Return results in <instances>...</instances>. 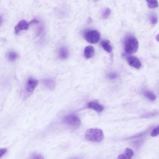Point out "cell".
Instances as JSON below:
<instances>
[{"instance_id": "5b68a950", "label": "cell", "mask_w": 159, "mask_h": 159, "mask_svg": "<svg viewBox=\"0 0 159 159\" xmlns=\"http://www.w3.org/2000/svg\"><path fill=\"white\" fill-rule=\"evenodd\" d=\"M38 81L36 79L30 78L26 82V90L28 93H32L35 90L38 84Z\"/></svg>"}, {"instance_id": "9c48e42d", "label": "cell", "mask_w": 159, "mask_h": 159, "mask_svg": "<svg viewBox=\"0 0 159 159\" xmlns=\"http://www.w3.org/2000/svg\"><path fill=\"white\" fill-rule=\"evenodd\" d=\"M88 107L98 112H101L104 109L103 106L94 101L90 102L88 104Z\"/></svg>"}, {"instance_id": "7a4b0ae2", "label": "cell", "mask_w": 159, "mask_h": 159, "mask_svg": "<svg viewBox=\"0 0 159 159\" xmlns=\"http://www.w3.org/2000/svg\"><path fill=\"white\" fill-rule=\"evenodd\" d=\"M85 137L89 141L99 142L103 141L104 134L103 131L99 129L92 128L86 131Z\"/></svg>"}, {"instance_id": "5bb4252c", "label": "cell", "mask_w": 159, "mask_h": 159, "mask_svg": "<svg viewBox=\"0 0 159 159\" xmlns=\"http://www.w3.org/2000/svg\"><path fill=\"white\" fill-rule=\"evenodd\" d=\"M150 8L154 9L158 7V3L157 0H146Z\"/></svg>"}, {"instance_id": "44dd1931", "label": "cell", "mask_w": 159, "mask_h": 159, "mask_svg": "<svg viewBox=\"0 0 159 159\" xmlns=\"http://www.w3.org/2000/svg\"><path fill=\"white\" fill-rule=\"evenodd\" d=\"M32 159H44L42 156L40 154L34 153L31 156Z\"/></svg>"}, {"instance_id": "6da1fadb", "label": "cell", "mask_w": 159, "mask_h": 159, "mask_svg": "<svg viewBox=\"0 0 159 159\" xmlns=\"http://www.w3.org/2000/svg\"><path fill=\"white\" fill-rule=\"evenodd\" d=\"M124 45L125 51L127 54L134 53L138 50V41L133 36H127L124 40Z\"/></svg>"}, {"instance_id": "d6986e66", "label": "cell", "mask_w": 159, "mask_h": 159, "mask_svg": "<svg viewBox=\"0 0 159 159\" xmlns=\"http://www.w3.org/2000/svg\"><path fill=\"white\" fill-rule=\"evenodd\" d=\"M159 134V126L155 128L151 132V135L152 137H156Z\"/></svg>"}, {"instance_id": "484cf974", "label": "cell", "mask_w": 159, "mask_h": 159, "mask_svg": "<svg viewBox=\"0 0 159 159\" xmlns=\"http://www.w3.org/2000/svg\"><path fill=\"white\" fill-rule=\"evenodd\" d=\"M156 39L159 42V34L156 36Z\"/></svg>"}, {"instance_id": "30bf717a", "label": "cell", "mask_w": 159, "mask_h": 159, "mask_svg": "<svg viewBox=\"0 0 159 159\" xmlns=\"http://www.w3.org/2000/svg\"><path fill=\"white\" fill-rule=\"evenodd\" d=\"M58 53L59 58L63 60L67 59L69 55L67 49L64 46L61 47L59 49Z\"/></svg>"}, {"instance_id": "ba28073f", "label": "cell", "mask_w": 159, "mask_h": 159, "mask_svg": "<svg viewBox=\"0 0 159 159\" xmlns=\"http://www.w3.org/2000/svg\"><path fill=\"white\" fill-rule=\"evenodd\" d=\"M43 85L49 90H54L55 88L56 83L54 79L51 78H45L42 81Z\"/></svg>"}, {"instance_id": "7c38bea8", "label": "cell", "mask_w": 159, "mask_h": 159, "mask_svg": "<svg viewBox=\"0 0 159 159\" xmlns=\"http://www.w3.org/2000/svg\"><path fill=\"white\" fill-rule=\"evenodd\" d=\"M94 54V47L91 45L86 46L84 50V55L87 59L92 58Z\"/></svg>"}, {"instance_id": "ac0fdd59", "label": "cell", "mask_w": 159, "mask_h": 159, "mask_svg": "<svg viewBox=\"0 0 159 159\" xmlns=\"http://www.w3.org/2000/svg\"><path fill=\"white\" fill-rule=\"evenodd\" d=\"M111 13V10L108 8L105 9L102 14V17L104 19L107 18Z\"/></svg>"}, {"instance_id": "cb8c5ba5", "label": "cell", "mask_w": 159, "mask_h": 159, "mask_svg": "<svg viewBox=\"0 0 159 159\" xmlns=\"http://www.w3.org/2000/svg\"><path fill=\"white\" fill-rule=\"evenodd\" d=\"M7 149L6 148H3L0 150V158H1L7 152Z\"/></svg>"}, {"instance_id": "3957f363", "label": "cell", "mask_w": 159, "mask_h": 159, "mask_svg": "<svg viewBox=\"0 0 159 159\" xmlns=\"http://www.w3.org/2000/svg\"><path fill=\"white\" fill-rule=\"evenodd\" d=\"M63 121L64 124L73 127H78L81 123L80 119L77 116L74 114H70L64 117Z\"/></svg>"}, {"instance_id": "52a82bcc", "label": "cell", "mask_w": 159, "mask_h": 159, "mask_svg": "<svg viewBox=\"0 0 159 159\" xmlns=\"http://www.w3.org/2000/svg\"><path fill=\"white\" fill-rule=\"evenodd\" d=\"M129 65L136 69H139L141 67V63L138 58L134 56H129L127 58Z\"/></svg>"}, {"instance_id": "d4e9b609", "label": "cell", "mask_w": 159, "mask_h": 159, "mask_svg": "<svg viewBox=\"0 0 159 159\" xmlns=\"http://www.w3.org/2000/svg\"><path fill=\"white\" fill-rule=\"evenodd\" d=\"M39 23V21L36 19V18L33 19L30 22V24H38Z\"/></svg>"}, {"instance_id": "9a60e30c", "label": "cell", "mask_w": 159, "mask_h": 159, "mask_svg": "<svg viewBox=\"0 0 159 159\" xmlns=\"http://www.w3.org/2000/svg\"><path fill=\"white\" fill-rule=\"evenodd\" d=\"M144 94L146 97L151 101H154L156 99V96L153 93L149 91H146L144 93Z\"/></svg>"}, {"instance_id": "7402d4cb", "label": "cell", "mask_w": 159, "mask_h": 159, "mask_svg": "<svg viewBox=\"0 0 159 159\" xmlns=\"http://www.w3.org/2000/svg\"><path fill=\"white\" fill-rule=\"evenodd\" d=\"M44 30V28L42 26H40L38 28L36 32L37 36H39L42 33Z\"/></svg>"}, {"instance_id": "603a6c76", "label": "cell", "mask_w": 159, "mask_h": 159, "mask_svg": "<svg viewBox=\"0 0 159 159\" xmlns=\"http://www.w3.org/2000/svg\"><path fill=\"white\" fill-rule=\"evenodd\" d=\"M156 114V113H146V114L143 115L142 116L144 117H146V118H149V117L154 116Z\"/></svg>"}, {"instance_id": "8992f818", "label": "cell", "mask_w": 159, "mask_h": 159, "mask_svg": "<svg viewBox=\"0 0 159 159\" xmlns=\"http://www.w3.org/2000/svg\"><path fill=\"white\" fill-rule=\"evenodd\" d=\"M30 25V22H29L25 20H21L15 26V33L16 34H18L22 30H27L29 28Z\"/></svg>"}, {"instance_id": "8fae6325", "label": "cell", "mask_w": 159, "mask_h": 159, "mask_svg": "<svg viewBox=\"0 0 159 159\" xmlns=\"http://www.w3.org/2000/svg\"><path fill=\"white\" fill-rule=\"evenodd\" d=\"M133 150L129 148H127L125 150L124 153L119 155L118 156V158L119 159H130L133 156Z\"/></svg>"}, {"instance_id": "277c9868", "label": "cell", "mask_w": 159, "mask_h": 159, "mask_svg": "<svg viewBox=\"0 0 159 159\" xmlns=\"http://www.w3.org/2000/svg\"><path fill=\"white\" fill-rule=\"evenodd\" d=\"M86 40L91 44H94L98 42L100 40V33L96 30H91L87 31L84 34Z\"/></svg>"}, {"instance_id": "4fadbf2b", "label": "cell", "mask_w": 159, "mask_h": 159, "mask_svg": "<svg viewBox=\"0 0 159 159\" xmlns=\"http://www.w3.org/2000/svg\"><path fill=\"white\" fill-rule=\"evenodd\" d=\"M110 42L108 40H104L101 42V45L105 51L108 53L111 52L112 50V47L110 44Z\"/></svg>"}, {"instance_id": "2e32d148", "label": "cell", "mask_w": 159, "mask_h": 159, "mask_svg": "<svg viewBox=\"0 0 159 159\" xmlns=\"http://www.w3.org/2000/svg\"><path fill=\"white\" fill-rule=\"evenodd\" d=\"M18 55L16 53L11 51L7 55V58L10 61L14 62L18 58Z\"/></svg>"}, {"instance_id": "e0dca14e", "label": "cell", "mask_w": 159, "mask_h": 159, "mask_svg": "<svg viewBox=\"0 0 159 159\" xmlns=\"http://www.w3.org/2000/svg\"><path fill=\"white\" fill-rule=\"evenodd\" d=\"M150 20L151 24L153 25H156L158 22V19L156 15L154 14L150 15Z\"/></svg>"}, {"instance_id": "ffe728a7", "label": "cell", "mask_w": 159, "mask_h": 159, "mask_svg": "<svg viewBox=\"0 0 159 159\" xmlns=\"http://www.w3.org/2000/svg\"><path fill=\"white\" fill-rule=\"evenodd\" d=\"M107 77L110 79L113 80L118 77V75L117 73H111L108 74L107 75Z\"/></svg>"}]
</instances>
